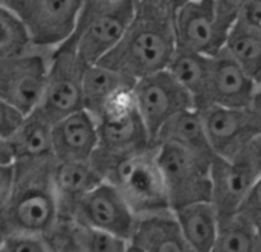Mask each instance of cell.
<instances>
[{
  "label": "cell",
  "mask_w": 261,
  "mask_h": 252,
  "mask_svg": "<svg viewBox=\"0 0 261 252\" xmlns=\"http://www.w3.org/2000/svg\"><path fill=\"white\" fill-rule=\"evenodd\" d=\"M165 3H168L173 9H179V8H182L185 3H188V2H191V0H164Z\"/></svg>",
  "instance_id": "36"
},
{
  "label": "cell",
  "mask_w": 261,
  "mask_h": 252,
  "mask_svg": "<svg viewBox=\"0 0 261 252\" xmlns=\"http://www.w3.org/2000/svg\"><path fill=\"white\" fill-rule=\"evenodd\" d=\"M106 181L119 190L138 219L171 213L156 147L122 159L106 174Z\"/></svg>",
  "instance_id": "4"
},
{
  "label": "cell",
  "mask_w": 261,
  "mask_h": 252,
  "mask_svg": "<svg viewBox=\"0 0 261 252\" xmlns=\"http://www.w3.org/2000/svg\"><path fill=\"white\" fill-rule=\"evenodd\" d=\"M257 87V81L249 77L226 51L222 49L216 57L211 58L206 107H252Z\"/></svg>",
  "instance_id": "15"
},
{
  "label": "cell",
  "mask_w": 261,
  "mask_h": 252,
  "mask_svg": "<svg viewBox=\"0 0 261 252\" xmlns=\"http://www.w3.org/2000/svg\"><path fill=\"white\" fill-rule=\"evenodd\" d=\"M237 216L251 223L255 230L261 225V178L246 196Z\"/></svg>",
  "instance_id": "31"
},
{
  "label": "cell",
  "mask_w": 261,
  "mask_h": 252,
  "mask_svg": "<svg viewBox=\"0 0 261 252\" xmlns=\"http://www.w3.org/2000/svg\"><path fill=\"white\" fill-rule=\"evenodd\" d=\"M32 47L35 46L24 21L0 5V60L26 54Z\"/></svg>",
  "instance_id": "27"
},
{
  "label": "cell",
  "mask_w": 261,
  "mask_h": 252,
  "mask_svg": "<svg viewBox=\"0 0 261 252\" xmlns=\"http://www.w3.org/2000/svg\"><path fill=\"white\" fill-rule=\"evenodd\" d=\"M257 233H258V236H260V239H261V225L257 228Z\"/></svg>",
  "instance_id": "38"
},
{
  "label": "cell",
  "mask_w": 261,
  "mask_h": 252,
  "mask_svg": "<svg viewBox=\"0 0 261 252\" xmlns=\"http://www.w3.org/2000/svg\"><path fill=\"white\" fill-rule=\"evenodd\" d=\"M173 9L164 0H135V17L119 41L98 64L138 81L167 70L176 51Z\"/></svg>",
  "instance_id": "1"
},
{
  "label": "cell",
  "mask_w": 261,
  "mask_h": 252,
  "mask_svg": "<svg viewBox=\"0 0 261 252\" xmlns=\"http://www.w3.org/2000/svg\"><path fill=\"white\" fill-rule=\"evenodd\" d=\"M135 17V0H118L86 23L75 28L67 40L84 66L98 64L125 35Z\"/></svg>",
  "instance_id": "11"
},
{
  "label": "cell",
  "mask_w": 261,
  "mask_h": 252,
  "mask_svg": "<svg viewBox=\"0 0 261 252\" xmlns=\"http://www.w3.org/2000/svg\"><path fill=\"white\" fill-rule=\"evenodd\" d=\"M118 0H81V11H80V17H78L76 26L86 23L87 20H90L92 17H95L101 11L110 8Z\"/></svg>",
  "instance_id": "34"
},
{
  "label": "cell",
  "mask_w": 261,
  "mask_h": 252,
  "mask_svg": "<svg viewBox=\"0 0 261 252\" xmlns=\"http://www.w3.org/2000/svg\"><path fill=\"white\" fill-rule=\"evenodd\" d=\"M211 58L202 54L176 51L168 72L177 80V83L191 95L197 110L206 107V93L211 72Z\"/></svg>",
  "instance_id": "22"
},
{
  "label": "cell",
  "mask_w": 261,
  "mask_h": 252,
  "mask_svg": "<svg viewBox=\"0 0 261 252\" xmlns=\"http://www.w3.org/2000/svg\"><path fill=\"white\" fill-rule=\"evenodd\" d=\"M133 87H127L115 95L96 116L99 145L90 162L99 170L104 179L122 159L154 148L138 112Z\"/></svg>",
  "instance_id": "3"
},
{
  "label": "cell",
  "mask_w": 261,
  "mask_h": 252,
  "mask_svg": "<svg viewBox=\"0 0 261 252\" xmlns=\"http://www.w3.org/2000/svg\"><path fill=\"white\" fill-rule=\"evenodd\" d=\"M86 66L80 61L73 46L66 41L50 57V69L43 99L35 110L47 122L60 119L84 109L83 73Z\"/></svg>",
  "instance_id": "8"
},
{
  "label": "cell",
  "mask_w": 261,
  "mask_h": 252,
  "mask_svg": "<svg viewBox=\"0 0 261 252\" xmlns=\"http://www.w3.org/2000/svg\"><path fill=\"white\" fill-rule=\"evenodd\" d=\"M174 34L177 51L216 57L225 47L216 26L214 0H191L179 8Z\"/></svg>",
  "instance_id": "14"
},
{
  "label": "cell",
  "mask_w": 261,
  "mask_h": 252,
  "mask_svg": "<svg viewBox=\"0 0 261 252\" xmlns=\"http://www.w3.org/2000/svg\"><path fill=\"white\" fill-rule=\"evenodd\" d=\"M252 0H214L216 11V26L223 43L231 32V29L239 21L242 12Z\"/></svg>",
  "instance_id": "29"
},
{
  "label": "cell",
  "mask_w": 261,
  "mask_h": 252,
  "mask_svg": "<svg viewBox=\"0 0 261 252\" xmlns=\"http://www.w3.org/2000/svg\"><path fill=\"white\" fill-rule=\"evenodd\" d=\"M237 23L261 35V0H252L245 8Z\"/></svg>",
  "instance_id": "33"
},
{
  "label": "cell",
  "mask_w": 261,
  "mask_h": 252,
  "mask_svg": "<svg viewBox=\"0 0 261 252\" xmlns=\"http://www.w3.org/2000/svg\"><path fill=\"white\" fill-rule=\"evenodd\" d=\"M252 107L261 115V83L257 87V93H255V99H254V106Z\"/></svg>",
  "instance_id": "35"
},
{
  "label": "cell",
  "mask_w": 261,
  "mask_h": 252,
  "mask_svg": "<svg viewBox=\"0 0 261 252\" xmlns=\"http://www.w3.org/2000/svg\"><path fill=\"white\" fill-rule=\"evenodd\" d=\"M52 51L32 47L26 54L0 60V101L24 115L34 113L44 95Z\"/></svg>",
  "instance_id": "6"
},
{
  "label": "cell",
  "mask_w": 261,
  "mask_h": 252,
  "mask_svg": "<svg viewBox=\"0 0 261 252\" xmlns=\"http://www.w3.org/2000/svg\"><path fill=\"white\" fill-rule=\"evenodd\" d=\"M127 252H145L142 248H139V246H136V245H133V243H130L128 245V248H127Z\"/></svg>",
  "instance_id": "37"
},
{
  "label": "cell",
  "mask_w": 261,
  "mask_h": 252,
  "mask_svg": "<svg viewBox=\"0 0 261 252\" xmlns=\"http://www.w3.org/2000/svg\"><path fill=\"white\" fill-rule=\"evenodd\" d=\"M104 181V176L90 161H55L52 182L61 223H69L81 200Z\"/></svg>",
  "instance_id": "17"
},
{
  "label": "cell",
  "mask_w": 261,
  "mask_h": 252,
  "mask_svg": "<svg viewBox=\"0 0 261 252\" xmlns=\"http://www.w3.org/2000/svg\"><path fill=\"white\" fill-rule=\"evenodd\" d=\"M70 222L112 234L132 243L139 219L119 190L113 184L104 181L81 200Z\"/></svg>",
  "instance_id": "13"
},
{
  "label": "cell",
  "mask_w": 261,
  "mask_h": 252,
  "mask_svg": "<svg viewBox=\"0 0 261 252\" xmlns=\"http://www.w3.org/2000/svg\"><path fill=\"white\" fill-rule=\"evenodd\" d=\"M159 144L177 145L208 162H213L216 158L202 113L197 109L185 110L171 118L159 132L154 147Z\"/></svg>",
  "instance_id": "19"
},
{
  "label": "cell",
  "mask_w": 261,
  "mask_h": 252,
  "mask_svg": "<svg viewBox=\"0 0 261 252\" xmlns=\"http://www.w3.org/2000/svg\"><path fill=\"white\" fill-rule=\"evenodd\" d=\"M55 158L17 162V184L0 207L2 234L31 233L52 236L61 225L52 171Z\"/></svg>",
  "instance_id": "2"
},
{
  "label": "cell",
  "mask_w": 261,
  "mask_h": 252,
  "mask_svg": "<svg viewBox=\"0 0 261 252\" xmlns=\"http://www.w3.org/2000/svg\"><path fill=\"white\" fill-rule=\"evenodd\" d=\"M55 158L52 124L37 112L31 113L23 127L9 139L0 141V164H17L26 159Z\"/></svg>",
  "instance_id": "18"
},
{
  "label": "cell",
  "mask_w": 261,
  "mask_h": 252,
  "mask_svg": "<svg viewBox=\"0 0 261 252\" xmlns=\"http://www.w3.org/2000/svg\"><path fill=\"white\" fill-rule=\"evenodd\" d=\"M0 252H61V249L55 234L8 233L2 234Z\"/></svg>",
  "instance_id": "28"
},
{
  "label": "cell",
  "mask_w": 261,
  "mask_h": 252,
  "mask_svg": "<svg viewBox=\"0 0 261 252\" xmlns=\"http://www.w3.org/2000/svg\"><path fill=\"white\" fill-rule=\"evenodd\" d=\"M133 93L138 112L148 130L153 145L159 132L171 118L185 110L196 109L191 95L168 70H161L138 80Z\"/></svg>",
  "instance_id": "10"
},
{
  "label": "cell",
  "mask_w": 261,
  "mask_h": 252,
  "mask_svg": "<svg viewBox=\"0 0 261 252\" xmlns=\"http://www.w3.org/2000/svg\"><path fill=\"white\" fill-rule=\"evenodd\" d=\"M55 237L61 252H127L130 245L112 234L72 222L61 223Z\"/></svg>",
  "instance_id": "24"
},
{
  "label": "cell",
  "mask_w": 261,
  "mask_h": 252,
  "mask_svg": "<svg viewBox=\"0 0 261 252\" xmlns=\"http://www.w3.org/2000/svg\"><path fill=\"white\" fill-rule=\"evenodd\" d=\"M17 184V165L0 164V207L5 205Z\"/></svg>",
  "instance_id": "32"
},
{
  "label": "cell",
  "mask_w": 261,
  "mask_h": 252,
  "mask_svg": "<svg viewBox=\"0 0 261 252\" xmlns=\"http://www.w3.org/2000/svg\"><path fill=\"white\" fill-rule=\"evenodd\" d=\"M179 230L194 252H213L220 234V217L211 202H199L173 211Z\"/></svg>",
  "instance_id": "20"
},
{
  "label": "cell",
  "mask_w": 261,
  "mask_h": 252,
  "mask_svg": "<svg viewBox=\"0 0 261 252\" xmlns=\"http://www.w3.org/2000/svg\"><path fill=\"white\" fill-rule=\"evenodd\" d=\"M156 158L164 176L171 211L199 204L211 202V164L177 145H156Z\"/></svg>",
  "instance_id": "5"
},
{
  "label": "cell",
  "mask_w": 261,
  "mask_h": 252,
  "mask_svg": "<svg viewBox=\"0 0 261 252\" xmlns=\"http://www.w3.org/2000/svg\"><path fill=\"white\" fill-rule=\"evenodd\" d=\"M132 243L145 252H194L185 242L173 211L139 219Z\"/></svg>",
  "instance_id": "21"
},
{
  "label": "cell",
  "mask_w": 261,
  "mask_h": 252,
  "mask_svg": "<svg viewBox=\"0 0 261 252\" xmlns=\"http://www.w3.org/2000/svg\"><path fill=\"white\" fill-rule=\"evenodd\" d=\"M202 113L216 156L236 159L261 139V115L254 109H226L211 106Z\"/></svg>",
  "instance_id": "12"
},
{
  "label": "cell",
  "mask_w": 261,
  "mask_h": 252,
  "mask_svg": "<svg viewBox=\"0 0 261 252\" xmlns=\"http://www.w3.org/2000/svg\"><path fill=\"white\" fill-rule=\"evenodd\" d=\"M28 26L38 49L55 51L75 32L81 0H2Z\"/></svg>",
  "instance_id": "7"
},
{
  "label": "cell",
  "mask_w": 261,
  "mask_h": 252,
  "mask_svg": "<svg viewBox=\"0 0 261 252\" xmlns=\"http://www.w3.org/2000/svg\"><path fill=\"white\" fill-rule=\"evenodd\" d=\"M213 252H261L257 230L240 216L220 222V234Z\"/></svg>",
  "instance_id": "26"
},
{
  "label": "cell",
  "mask_w": 261,
  "mask_h": 252,
  "mask_svg": "<svg viewBox=\"0 0 261 252\" xmlns=\"http://www.w3.org/2000/svg\"><path fill=\"white\" fill-rule=\"evenodd\" d=\"M98 145V121L86 109L52 124V147L57 161H92Z\"/></svg>",
  "instance_id": "16"
},
{
  "label": "cell",
  "mask_w": 261,
  "mask_h": 252,
  "mask_svg": "<svg viewBox=\"0 0 261 252\" xmlns=\"http://www.w3.org/2000/svg\"><path fill=\"white\" fill-rule=\"evenodd\" d=\"M226 51L239 64L240 67L252 77L257 84L261 83V35L252 32L242 24L236 23L231 29L225 47Z\"/></svg>",
  "instance_id": "25"
},
{
  "label": "cell",
  "mask_w": 261,
  "mask_h": 252,
  "mask_svg": "<svg viewBox=\"0 0 261 252\" xmlns=\"http://www.w3.org/2000/svg\"><path fill=\"white\" fill-rule=\"evenodd\" d=\"M28 115H24L17 107L0 101V141L12 138L26 122Z\"/></svg>",
  "instance_id": "30"
},
{
  "label": "cell",
  "mask_w": 261,
  "mask_h": 252,
  "mask_svg": "<svg viewBox=\"0 0 261 252\" xmlns=\"http://www.w3.org/2000/svg\"><path fill=\"white\" fill-rule=\"evenodd\" d=\"M258 147H260V150H261V139L258 141Z\"/></svg>",
  "instance_id": "39"
},
{
  "label": "cell",
  "mask_w": 261,
  "mask_h": 252,
  "mask_svg": "<svg viewBox=\"0 0 261 252\" xmlns=\"http://www.w3.org/2000/svg\"><path fill=\"white\" fill-rule=\"evenodd\" d=\"M133 86L135 81L101 64L86 66L83 73L84 109L96 118L115 95Z\"/></svg>",
  "instance_id": "23"
},
{
  "label": "cell",
  "mask_w": 261,
  "mask_h": 252,
  "mask_svg": "<svg viewBox=\"0 0 261 252\" xmlns=\"http://www.w3.org/2000/svg\"><path fill=\"white\" fill-rule=\"evenodd\" d=\"M261 178V150L258 142L236 159L216 156L211 164V204L220 222L239 214L242 204Z\"/></svg>",
  "instance_id": "9"
}]
</instances>
